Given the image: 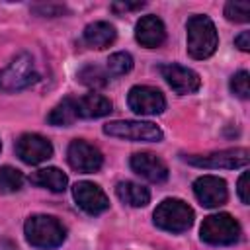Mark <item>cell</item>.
<instances>
[{
    "label": "cell",
    "instance_id": "cell-1",
    "mask_svg": "<svg viewBox=\"0 0 250 250\" xmlns=\"http://www.w3.org/2000/svg\"><path fill=\"white\" fill-rule=\"evenodd\" d=\"M23 232H25L27 242L35 248H41V250L57 248L66 238L64 225L57 217H51V215H33V217H29L23 225Z\"/></svg>",
    "mask_w": 250,
    "mask_h": 250
},
{
    "label": "cell",
    "instance_id": "cell-2",
    "mask_svg": "<svg viewBox=\"0 0 250 250\" xmlns=\"http://www.w3.org/2000/svg\"><path fill=\"white\" fill-rule=\"evenodd\" d=\"M188 53L191 59L203 61L209 59L219 45V35L217 27L207 16H191L188 20Z\"/></svg>",
    "mask_w": 250,
    "mask_h": 250
},
{
    "label": "cell",
    "instance_id": "cell-3",
    "mask_svg": "<svg viewBox=\"0 0 250 250\" xmlns=\"http://www.w3.org/2000/svg\"><path fill=\"white\" fill-rule=\"evenodd\" d=\"M154 225L162 230L168 232H186L191 225H193V209L176 197H168L164 199L156 209H154Z\"/></svg>",
    "mask_w": 250,
    "mask_h": 250
},
{
    "label": "cell",
    "instance_id": "cell-4",
    "mask_svg": "<svg viewBox=\"0 0 250 250\" xmlns=\"http://www.w3.org/2000/svg\"><path fill=\"white\" fill-rule=\"evenodd\" d=\"M199 236L203 242L213 246H227L234 244L240 238V225L238 221L229 213H217L203 219Z\"/></svg>",
    "mask_w": 250,
    "mask_h": 250
},
{
    "label": "cell",
    "instance_id": "cell-5",
    "mask_svg": "<svg viewBox=\"0 0 250 250\" xmlns=\"http://www.w3.org/2000/svg\"><path fill=\"white\" fill-rule=\"evenodd\" d=\"M37 80L39 72L35 70V62L27 53L18 55L6 68L0 70V90L4 92H18L29 88Z\"/></svg>",
    "mask_w": 250,
    "mask_h": 250
},
{
    "label": "cell",
    "instance_id": "cell-6",
    "mask_svg": "<svg viewBox=\"0 0 250 250\" xmlns=\"http://www.w3.org/2000/svg\"><path fill=\"white\" fill-rule=\"evenodd\" d=\"M104 133L135 143H158L164 137L162 129L150 121H109L104 125Z\"/></svg>",
    "mask_w": 250,
    "mask_h": 250
},
{
    "label": "cell",
    "instance_id": "cell-7",
    "mask_svg": "<svg viewBox=\"0 0 250 250\" xmlns=\"http://www.w3.org/2000/svg\"><path fill=\"white\" fill-rule=\"evenodd\" d=\"M184 160L191 166L199 168H244L250 162V152L248 148H227V150H217V152H207V154H188Z\"/></svg>",
    "mask_w": 250,
    "mask_h": 250
},
{
    "label": "cell",
    "instance_id": "cell-8",
    "mask_svg": "<svg viewBox=\"0 0 250 250\" xmlns=\"http://www.w3.org/2000/svg\"><path fill=\"white\" fill-rule=\"evenodd\" d=\"M66 160H68L70 168H74L78 172H84V174L98 172L104 164V156H102L100 148L86 143L84 139H74L68 145Z\"/></svg>",
    "mask_w": 250,
    "mask_h": 250
},
{
    "label": "cell",
    "instance_id": "cell-9",
    "mask_svg": "<svg viewBox=\"0 0 250 250\" xmlns=\"http://www.w3.org/2000/svg\"><path fill=\"white\" fill-rule=\"evenodd\" d=\"M127 104L137 115H156L166 109V100L152 86H133L127 94Z\"/></svg>",
    "mask_w": 250,
    "mask_h": 250
},
{
    "label": "cell",
    "instance_id": "cell-10",
    "mask_svg": "<svg viewBox=\"0 0 250 250\" xmlns=\"http://www.w3.org/2000/svg\"><path fill=\"white\" fill-rule=\"evenodd\" d=\"M16 154L25 164H41L53 156V145L43 135L25 133L16 141Z\"/></svg>",
    "mask_w": 250,
    "mask_h": 250
},
{
    "label": "cell",
    "instance_id": "cell-11",
    "mask_svg": "<svg viewBox=\"0 0 250 250\" xmlns=\"http://www.w3.org/2000/svg\"><path fill=\"white\" fill-rule=\"evenodd\" d=\"M72 195L76 205L88 215H100L109 209V199L104 189L92 182H76L72 188Z\"/></svg>",
    "mask_w": 250,
    "mask_h": 250
},
{
    "label": "cell",
    "instance_id": "cell-12",
    "mask_svg": "<svg viewBox=\"0 0 250 250\" xmlns=\"http://www.w3.org/2000/svg\"><path fill=\"white\" fill-rule=\"evenodd\" d=\"M160 74L176 94H193L201 86V78L195 70L182 66V64H176V62L162 64Z\"/></svg>",
    "mask_w": 250,
    "mask_h": 250
},
{
    "label": "cell",
    "instance_id": "cell-13",
    "mask_svg": "<svg viewBox=\"0 0 250 250\" xmlns=\"http://www.w3.org/2000/svg\"><path fill=\"white\" fill-rule=\"evenodd\" d=\"M193 193L203 207H219L227 203L229 189L227 182L219 176H201L193 182Z\"/></svg>",
    "mask_w": 250,
    "mask_h": 250
},
{
    "label": "cell",
    "instance_id": "cell-14",
    "mask_svg": "<svg viewBox=\"0 0 250 250\" xmlns=\"http://www.w3.org/2000/svg\"><path fill=\"white\" fill-rule=\"evenodd\" d=\"M131 170L135 174H139L141 178L154 182V184H162L168 180V166L162 158H158L152 152H137L131 156Z\"/></svg>",
    "mask_w": 250,
    "mask_h": 250
},
{
    "label": "cell",
    "instance_id": "cell-15",
    "mask_svg": "<svg viewBox=\"0 0 250 250\" xmlns=\"http://www.w3.org/2000/svg\"><path fill=\"white\" fill-rule=\"evenodd\" d=\"M135 39L146 49L160 47L166 39V27H164L162 20L154 14L143 16L135 25Z\"/></svg>",
    "mask_w": 250,
    "mask_h": 250
},
{
    "label": "cell",
    "instance_id": "cell-16",
    "mask_svg": "<svg viewBox=\"0 0 250 250\" xmlns=\"http://www.w3.org/2000/svg\"><path fill=\"white\" fill-rule=\"evenodd\" d=\"M78 117L84 119H98L111 113V102L102 94H86L76 100Z\"/></svg>",
    "mask_w": 250,
    "mask_h": 250
},
{
    "label": "cell",
    "instance_id": "cell-17",
    "mask_svg": "<svg viewBox=\"0 0 250 250\" xmlns=\"http://www.w3.org/2000/svg\"><path fill=\"white\" fill-rule=\"evenodd\" d=\"M117 37V31L107 21H94L88 23L84 29V43L92 49H105L109 47Z\"/></svg>",
    "mask_w": 250,
    "mask_h": 250
},
{
    "label": "cell",
    "instance_id": "cell-18",
    "mask_svg": "<svg viewBox=\"0 0 250 250\" xmlns=\"http://www.w3.org/2000/svg\"><path fill=\"white\" fill-rule=\"evenodd\" d=\"M117 197L129 207H145L150 201V191L137 182H119L115 188Z\"/></svg>",
    "mask_w": 250,
    "mask_h": 250
},
{
    "label": "cell",
    "instance_id": "cell-19",
    "mask_svg": "<svg viewBox=\"0 0 250 250\" xmlns=\"http://www.w3.org/2000/svg\"><path fill=\"white\" fill-rule=\"evenodd\" d=\"M29 182L35 184V186H41V188H47V189L59 193V191H64L66 189L68 178L59 168H41V170H37V172H33L29 176Z\"/></svg>",
    "mask_w": 250,
    "mask_h": 250
},
{
    "label": "cell",
    "instance_id": "cell-20",
    "mask_svg": "<svg viewBox=\"0 0 250 250\" xmlns=\"http://www.w3.org/2000/svg\"><path fill=\"white\" fill-rule=\"evenodd\" d=\"M76 119H78V111H76V100L74 98H64L61 104H57L51 109V113L47 117V121L55 127H68Z\"/></svg>",
    "mask_w": 250,
    "mask_h": 250
},
{
    "label": "cell",
    "instance_id": "cell-21",
    "mask_svg": "<svg viewBox=\"0 0 250 250\" xmlns=\"http://www.w3.org/2000/svg\"><path fill=\"white\" fill-rule=\"evenodd\" d=\"M78 82L84 84V86H88V88L98 90V88L107 86L109 74H107V70H104L98 64H86V66H82L78 70Z\"/></svg>",
    "mask_w": 250,
    "mask_h": 250
},
{
    "label": "cell",
    "instance_id": "cell-22",
    "mask_svg": "<svg viewBox=\"0 0 250 250\" xmlns=\"http://www.w3.org/2000/svg\"><path fill=\"white\" fill-rule=\"evenodd\" d=\"M23 186V174L18 168L2 166L0 168V193H14L21 189Z\"/></svg>",
    "mask_w": 250,
    "mask_h": 250
},
{
    "label": "cell",
    "instance_id": "cell-23",
    "mask_svg": "<svg viewBox=\"0 0 250 250\" xmlns=\"http://www.w3.org/2000/svg\"><path fill=\"white\" fill-rule=\"evenodd\" d=\"M133 68V57L129 53H113L109 55L107 59V74L109 76H121V74H127L129 70Z\"/></svg>",
    "mask_w": 250,
    "mask_h": 250
},
{
    "label": "cell",
    "instance_id": "cell-24",
    "mask_svg": "<svg viewBox=\"0 0 250 250\" xmlns=\"http://www.w3.org/2000/svg\"><path fill=\"white\" fill-rule=\"evenodd\" d=\"M225 18L234 23H246L250 20V4L248 2H227Z\"/></svg>",
    "mask_w": 250,
    "mask_h": 250
},
{
    "label": "cell",
    "instance_id": "cell-25",
    "mask_svg": "<svg viewBox=\"0 0 250 250\" xmlns=\"http://www.w3.org/2000/svg\"><path fill=\"white\" fill-rule=\"evenodd\" d=\"M230 90L232 94H236L238 98L246 100L250 96V74L246 70H238L232 78H230Z\"/></svg>",
    "mask_w": 250,
    "mask_h": 250
},
{
    "label": "cell",
    "instance_id": "cell-26",
    "mask_svg": "<svg viewBox=\"0 0 250 250\" xmlns=\"http://www.w3.org/2000/svg\"><path fill=\"white\" fill-rule=\"evenodd\" d=\"M236 188H238L236 191H238L240 201L248 205V201H250V197H248V172H242V176L238 178V186Z\"/></svg>",
    "mask_w": 250,
    "mask_h": 250
},
{
    "label": "cell",
    "instance_id": "cell-27",
    "mask_svg": "<svg viewBox=\"0 0 250 250\" xmlns=\"http://www.w3.org/2000/svg\"><path fill=\"white\" fill-rule=\"evenodd\" d=\"M33 12H37L41 16H61V14L66 12V8L64 6H51L49 4V6H35Z\"/></svg>",
    "mask_w": 250,
    "mask_h": 250
},
{
    "label": "cell",
    "instance_id": "cell-28",
    "mask_svg": "<svg viewBox=\"0 0 250 250\" xmlns=\"http://www.w3.org/2000/svg\"><path fill=\"white\" fill-rule=\"evenodd\" d=\"M143 6H145V2H135V4H131V2H115V4H111V10L113 12H127V10H139Z\"/></svg>",
    "mask_w": 250,
    "mask_h": 250
},
{
    "label": "cell",
    "instance_id": "cell-29",
    "mask_svg": "<svg viewBox=\"0 0 250 250\" xmlns=\"http://www.w3.org/2000/svg\"><path fill=\"white\" fill-rule=\"evenodd\" d=\"M234 45L240 49V51H250V31H242L240 35L234 37Z\"/></svg>",
    "mask_w": 250,
    "mask_h": 250
},
{
    "label": "cell",
    "instance_id": "cell-30",
    "mask_svg": "<svg viewBox=\"0 0 250 250\" xmlns=\"http://www.w3.org/2000/svg\"><path fill=\"white\" fill-rule=\"evenodd\" d=\"M0 148H2V143H0Z\"/></svg>",
    "mask_w": 250,
    "mask_h": 250
}]
</instances>
